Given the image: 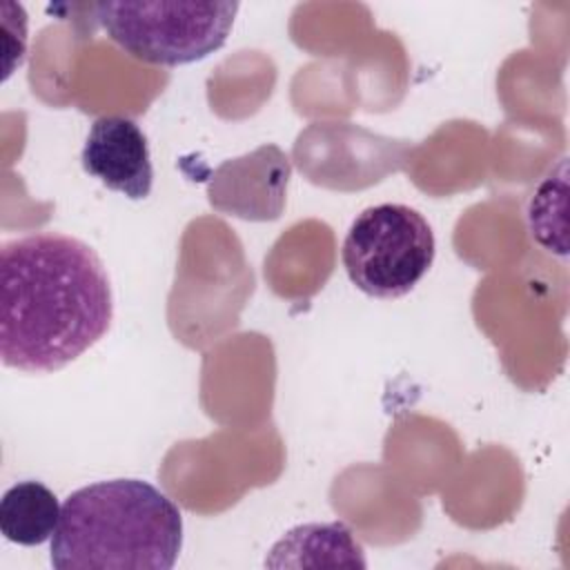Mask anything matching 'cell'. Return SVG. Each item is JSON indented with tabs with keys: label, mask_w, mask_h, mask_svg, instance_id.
Instances as JSON below:
<instances>
[{
	"label": "cell",
	"mask_w": 570,
	"mask_h": 570,
	"mask_svg": "<svg viewBox=\"0 0 570 570\" xmlns=\"http://www.w3.org/2000/svg\"><path fill=\"white\" fill-rule=\"evenodd\" d=\"M267 568H365L352 530L341 523H305L285 532L265 559Z\"/></svg>",
	"instance_id": "obj_7"
},
{
	"label": "cell",
	"mask_w": 570,
	"mask_h": 570,
	"mask_svg": "<svg viewBox=\"0 0 570 570\" xmlns=\"http://www.w3.org/2000/svg\"><path fill=\"white\" fill-rule=\"evenodd\" d=\"M289 158L276 145H261L254 151L225 160L207 185L214 209L245 220H274L285 207Z\"/></svg>",
	"instance_id": "obj_5"
},
{
	"label": "cell",
	"mask_w": 570,
	"mask_h": 570,
	"mask_svg": "<svg viewBox=\"0 0 570 570\" xmlns=\"http://www.w3.org/2000/svg\"><path fill=\"white\" fill-rule=\"evenodd\" d=\"M434 254L430 223L401 203L363 209L352 220L341 247L352 285L374 298H399L412 292L432 267Z\"/></svg>",
	"instance_id": "obj_4"
},
{
	"label": "cell",
	"mask_w": 570,
	"mask_h": 570,
	"mask_svg": "<svg viewBox=\"0 0 570 570\" xmlns=\"http://www.w3.org/2000/svg\"><path fill=\"white\" fill-rule=\"evenodd\" d=\"M62 503L40 481H20L11 485L0 501V532L18 546H40L51 541Z\"/></svg>",
	"instance_id": "obj_8"
},
{
	"label": "cell",
	"mask_w": 570,
	"mask_h": 570,
	"mask_svg": "<svg viewBox=\"0 0 570 570\" xmlns=\"http://www.w3.org/2000/svg\"><path fill=\"white\" fill-rule=\"evenodd\" d=\"M80 163L107 189L131 200H145L151 194L154 167L147 136L127 116L96 118L89 127Z\"/></svg>",
	"instance_id": "obj_6"
},
{
	"label": "cell",
	"mask_w": 570,
	"mask_h": 570,
	"mask_svg": "<svg viewBox=\"0 0 570 570\" xmlns=\"http://www.w3.org/2000/svg\"><path fill=\"white\" fill-rule=\"evenodd\" d=\"M114 296L98 254L80 238L36 232L0 249V358L56 372L111 327Z\"/></svg>",
	"instance_id": "obj_1"
},
{
	"label": "cell",
	"mask_w": 570,
	"mask_h": 570,
	"mask_svg": "<svg viewBox=\"0 0 570 570\" xmlns=\"http://www.w3.org/2000/svg\"><path fill=\"white\" fill-rule=\"evenodd\" d=\"M530 238L546 252L566 256V160L534 187L525 207Z\"/></svg>",
	"instance_id": "obj_9"
},
{
	"label": "cell",
	"mask_w": 570,
	"mask_h": 570,
	"mask_svg": "<svg viewBox=\"0 0 570 570\" xmlns=\"http://www.w3.org/2000/svg\"><path fill=\"white\" fill-rule=\"evenodd\" d=\"M183 548L180 508L142 479L73 490L49 541L56 570H171Z\"/></svg>",
	"instance_id": "obj_2"
},
{
	"label": "cell",
	"mask_w": 570,
	"mask_h": 570,
	"mask_svg": "<svg viewBox=\"0 0 570 570\" xmlns=\"http://www.w3.org/2000/svg\"><path fill=\"white\" fill-rule=\"evenodd\" d=\"M238 9V2L107 0L94 7V16L107 38L131 58L180 67L218 51Z\"/></svg>",
	"instance_id": "obj_3"
}]
</instances>
